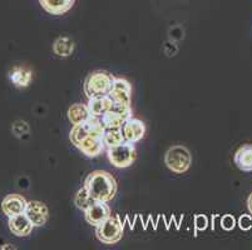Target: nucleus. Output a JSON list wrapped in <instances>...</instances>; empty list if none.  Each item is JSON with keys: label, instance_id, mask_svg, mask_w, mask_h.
Returning a JSON list of instances; mask_svg holds the SVG:
<instances>
[{"label": "nucleus", "instance_id": "f257e3e1", "mask_svg": "<svg viewBox=\"0 0 252 250\" xmlns=\"http://www.w3.org/2000/svg\"><path fill=\"white\" fill-rule=\"evenodd\" d=\"M104 125L100 118L91 116L86 123L73 125L69 133V139L73 145L82 151L86 157L95 158L105 149L103 143Z\"/></svg>", "mask_w": 252, "mask_h": 250}, {"label": "nucleus", "instance_id": "f03ea898", "mask_svg": "<svg viewBox=\"0 0 252 250\" xmlns=\"http://www.w3.org/2000/svg\"><path fill=\"white\" fill-rule=\"evenodd\" d=\"M83 187L94 201L108 203L117 194V180L105 170H94L87 175Z\"/></svg>", "mask_w": 252, "mask_h": 250}, {"label": "nucleus", "instance_id": "7ed1b4c3", "mask_svg": "<svg viewBox=\"0 0 252 250\" xmlns=\"http://www.w3.org/2000/svg\"><path fill=\"white\" fill-rule=\"evenodd\" d=\"M114 77L105 70H95L87 75L83 90L88 99L95 96L108 95L113 84Z\"/></svg>", "mask_w": 252, "mask_h": 250}, {"label": "nucleus", "instance_id": "20e7f679", "mask_svg": "<svg viewBox=\"0 0 252 250\" xmlns=\"http://www.w3.org/2000/svg\"><path fill=\"white\" fill-rule=\"evenodd\" d=\"M164 163L167 168L175 174L189 171L192 165V154L185 145H173L166 151Z\"/></svg>", "mask_w": 252, "mask_h": 250}, {"label": "nucleus", "instance_id": "39448f33", "mask_svg": "<svg viewBox=\"0 0 252 250\" xmlns=\"http://www.w3.org/2000/svg\"><path fill=\"white\" fill-rule=\"evenodd\" d=\"M95 235L100 243L107 245L117 244L123 237V223L119 215L109 217L95 229Z\"/></svg>", "mask_w": 252, "mask_h": 250}, {"label": "nucleus", "instance_id": "423d86ee", "mask_svg": "<svg viewBox=\"0 0 252 250\" xmlns=\"http://www.w3.org/2000/svg\"><path fill=\"white\" fill-rule=\"evenodd\" d=\"M107 157L111 164L118 169H126L137 159V150L133 143H125L107 149Z\"/></svg>", "mask_w": 252, "mask_h": 250}, {"label": "nucleus", "instance_id": "0eeeda50", "mask_svg": "<svg viewBox=\"0 0 252 250\" xmlns=\"http://www.w3.org/2000/svg\"><path fill=\"white\" fill-rule=\"evenodd\" d=\"M133 110L132 107L123 103L113 102L111 109L100 118L105 129H116V128H122L123 124L132 118Z\"/></svg>", "mask_w": 252, "mask_h": 250}, {"label": "nucleus", "instance_id": "6e6552de", "mask_svg": "<svg viewBox=\"0 0 252 250\" xmlns=\"http://www.w3.org/2000/svg\"><path fill=\"white\" fill-rule=\"evenodd\" d=\"M111 217V209L104 201H93L91 205L84 210V219L92 226L98 225Z\"/></svg>", "mask_w": 252, "mask_h": 250}, {"label": "nucleus", "instance_id": "1a4fd4ad", "mask_svg": "<svg viewBox=\"0 0 252 250\" xmlns=\"http://www.w3.org/2000/svg\"><path fill=\"white\" fill-rule=\"evenodd\" d=\"M108 95L111 96L113 102L130 105L132 104V85L125 78L114 77Z\"/></svg>", "mask_w": 252, "mask_h": 250}, {"label": "nucleus", "instance_id": "9d476101", "mask_svg": "<svg viewBox=\"0 0 252 250\" xmlns=\"http://www.w3.org/2000/svg\"><path fill=\"white\" fill-rule=\"evenodd\" d=\"M24 214L29 218L34 226H43L48 222L49 212L44 203L38 200H32L27 203Z\"/></svg>", "mask_w": 252, "mask_h": 250}, {"label": "nucleus", "instance_id": "9b49d317", "mask_svg": "<svg viewBox=\"0 0 252 250\" xmlns=\"http://www.w3.org/2000/svg\"><path fill=\"white\" fill-rule=\"evenodd\" d=\"M121 129H122L126 141H128V143H138L146 134V125H144L143 121L133 118V116L128 119Z\"/></svg>", "mask_w": 252, "mask_h": 250}, {"label": "nucleus", "instance_id": "f8f14e48", "mask_svg": "<svg viewBox=\"0 0 252 250\" xmlns=\"http://www.w3.org/2000/svg\"><path fill=\"white\" fill-rule=\"evenodd\" d=\"M9 229L13 234H14L15 237H19V238H24V237H28L31 235L33 229L35 226L33 225L29 218L23 213V214H18L15 217H11L9 218Z\"/></svg>", "mask_w": 252, "mask_h": 250}, {"label": "nucleus", "instance_id": "ddd939ff", "mask_svg": "<svg viewBox=\"0 0 252 250\" xmlns=\"http://www.w3.org/2000/svg\"><path fill=\"white\" fill-rule=\"evenodd\" d=\"M28 201L25 200L22 195L18 194H10V195L5 196L1 203V209H3L4 214L8 218L15 217L18 214H23L25 212V206H27Z\"/></svg>", "mask_w": 252, "mask_h": 250}, {"label": "nucleus", "instance_id": "4468645a", "mask_svg": "<svg viewBox=\"0 0 252 250\" xmlns=\"http://www.w3.org/2000/svg\"><path fill=\"white\" fill-rule=\"evenodd\" d=\"M233 162L241 171L245 173L252 171V144L245 143L238 146L233 155Z\"/></svg>", "mask_w": 252, "mask_h": 250}, {"label": "nucleus", "instance_id": "2eb2a0df", "mask_svg": "<svg viewBox=\"0 0 252 250\" xmlns=\"http://www.w3.org/2000/svg\"><path fill=\"white\" fill-rule=\"evenodd\" d=\"M113 100L109 95H102L95 96V98H91L88 99L87 107H88L89 114L91 116H95V118H102L109 109H111Z\"/></svg>", "mask_w": 252, "mask_h": 250}, {"label": "nucleus", "instance_id": "dca6fc26", "mask_svg": "<svg viewBox=\"0 0 252 250\" xmlns=\"http://www.w3.org/2000/svg\"><path fill=\"white\" fill-rule=\"evenodd\" d=\"M39 3L47 13L52 15H62L72 9L75 0H39Z\"/></svg>", "mask_w": 252, "mask_h": 250}, {"label": "nucleus", "instance_id": "f3484780", "mask_svg": "<svg viewBox=\"0 0 252 250\" xmlns=\"http://www.w3.org/2000/svg\"><path fill=\"white\" fill-rule=\"evenodd\" d=\"M9 78L17 88H27L33 79V72L24 66H14L9 72Z\"/></svg>", "mask_w": 252, "mask_h": 250}, {"label": "nucleus", "instance_id": "a211bd4d", "mask_svg": "<svg viewBox=\"0 0 252 250\" xmlns=\"http://www.w3.org/2000/svg\"><path fill=\"white\" fill-rule=\"evenodd\" d=\"M89 118H91V114H89L87 104L77 103V104L70 105V108L68 109V119L72 125H79V124L86 123Z\"/></svg>", "mask_w": 252, "mask_h": 250}, {"label": "nucleus", "instance_id": "6ab92c4d", "mask_svg": "<svg viewBox=\"0 0 252 250\" xmlns=\"http://www.w3.org/2000/svg\"><path fill=\"white\" fill-rule=\"evenodd\" d=\"M74 41L73 39L68 38V36H62L58 38L54 44H53V52L56 53L61 58H67L69 55L73 54L74 52Z\"/></svg>", "mask_w": 252, "mask_h": 250}, {"label": "nucleus", "instance_id": "aec40b11", "mask_svg": "<svg viewBox=\"0 0 252 250\" xmlns=\"http://www.w3.org/2000/svg\"><path fill=\"white\" fill-rule=\"evenodd\" d=\"M126 139L123 137V133L121 128H116V129H105L104 134H103V143H104L105 148H113V146L119 145V144L125 143Z\"/></svg>", "mask_w": 252, "mask_h": 250}, {"label": "nucleus", "instance_id": "412c9836", "mask_svg": "<svg viewBox=\"0 0 252 250\" xmlns=\"http://www.w3.org/2000/svg\"><path fill=\"white\" fill-rule=\"evenodd\" d=\"M93 199L91 198V195H89V193L87 192V189L84 187H82L81 189L78 190L77 195H75L74 198V204L77 205L78 209L81 210H86L87 208H88L89 205H91L92 203H93Z\"/></svg>", "mask_w": 252, "mask_h": 250}, {"label": "nucleus", "instance_id": "4be33fe9", "mask_svg": "<svg viewBox=\"0 0 252 250\" xmlns=\"http://www.w3.org/2000/svg\"><path fill=\"white\" fill-rule=\"evenodd\" d=\"M208 226V218L205 214L194 215V233L193 235L197 237L198 231H205Z\"/></svg>", "mask_w": 252, "mask_h": 250}, {"label": "nucleus", "instance_id": "5701e85b", "mask_svg": "<svg viewBox=\"0 0 252 250\" xmlns=\"http://www.w3.org/2000/svg\"><path fill=\"white\" fill-rule=\"evenodd\" d=\"M236 226V219L233 215L231 214H224L221 218V228L226 231L233 230Z\"/></svg>", "mask_w": 252, "mask_h": 250}, {"label": "nucleus", "instance_id": "b1692460", "mask_svg": "<svg viewBox=\"0 0 252 250\" xmlns=\"http://www.w3.org/2000/svg\"><path fill=\"white\" fill-rule=\"evenodd\" d=\"M237 225L240 226L242 231H249L252 228V217L247 214H242L241 217L238 218Z\"/></svg>", "mask_w": 252, "mask_h": 250}, {"label": "nucleus", "instance_id": "393cba45", "mask_svg": "<svg viewBox=\"0 0 252 250\" xmlns=\"http://www.w3.org/2000/svg\"><path fill=\"white\" fill-rule=\"evenodd\" d=\"M247 209L252 214V193L249 195V198H247Z\"/></svg>", "mask_w": 252, "mask_h": 250}]
</instances>
